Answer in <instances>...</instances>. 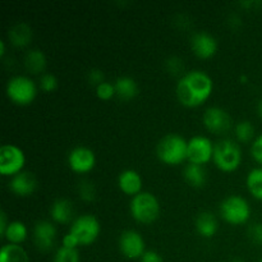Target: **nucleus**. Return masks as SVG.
<instances>
[{"label":"nucleus","instance_id":"f257e3e1","mask_svg":"<svg viewBox=\"0 0 262 262\" xmlns=\"http://www.w3.org/2000/svg\"><path fill=\"white\" fill-rule=\"evenodd\" d=\"M214 82L204 71L194 69L184 73L177 83V97L187 107L200 106L212 94Z\"/></svg>","mask_w":262,"mask_h":262},{"label":"nucleus","instance_id":"f03ea898","mask_svg":"<svg viewBox=\"0 0 262 262\" xmlns=\"http://www.w3.org/2000/svg\"><path fill=\"white\" fill-rule=\"evenodd\" d=\"M188 141L178 133H168L156 145V155L168 165H178L187 160Z\"/></svg>","mask_w":262,"mask_h":262},{"label":"nucleus","instance_id":"7ed1b4c3","mask_svg":"<svg viewBox=\"0 0 262 262\" xmlns=\"http://www.w3.org/2000/svg\"><path fill=\"white\" fill-rule=\"evenodd\" d=\"M129 211L133 219L142 224H151L160 215V202L151 192L142 191L132 197Z\"/></svg>","mask_w":262,"mask_h":262},{"label":"nucleus","instance_id":"20e7f679","mask_svg":"<svg viewBox=\"0 0 262 262\" xmlns=\"http://www.w3.org/2000/svg\"><path fill=\"white\" fill-rule=\"evenodd\" d=\"M212 160L220 170L230 173L239 168L242 163V150L234 140L223 138L215 143Z\"/></svg>","mask_w":262,"mask_h":262},{"label":"nucleus","instance_id":"39448f33","mask_svg":"<svg viewBox=\"0 0 262 262\" xmlns=\"http://www.w3.org/2000/svg\"><path fill=\"white\" fill-rule=\"evenodd\" d=\"M220 215L232 225H242L250 220L251 206L245 197L239 194H230L225 197L219 206Z\"/></svg>","mask_w":262,"mask_h":262},{"label":"nucleus","instance_id":"423d86ee","mask_svg":"<svg viewBox=\"0 0 262 262\" xmlns=\"http://www.w3.org/2000/svg\"><path fill=\"white\" fill-rule=\"evenodd\" d=\"M5 92L10 101L18 105H28L35 100L37 95V86L35 81L28 76L17 74L8 79Z\"/></svg>","mask_w":262,"mask_h":262},{"label":"nucleus","instance_id":"0eeeda50","mask_svg":"<svg viewBox=\"0 0 262 262\" xmlns=\"http://www.w3.org/2000/svg\"><path fill=\"white\" fill-rule=\"evenodd\" d=\"M101 232L99 219L92 214H83L72 222L69 233L78 239L79 246H89L97 239Z\"/></svg>","mask_w":262,"mask_h":262},{"label":"nucleus","instance_id":"6e6552de","mask_svg":"<svg viewBox=\"0 0 262 262\" xmlns=\"http://www.w3.org/2000/svg\"><path fill=\"white\" fill-rule=\"evenodd\" d=\"M26 155L19 146L14 143H4L0 147V174L13 177L23 170Z\"/></svg>","mask_w":262,"mask_h":262},{"label":"nucleus","instance_id":"1a4fd4ad","mask_svg":"<svg viewBox=\"0 0 262 262\" xmlns=\"http://www.w3.org/2000/svg\"><path fill=\"white\" fill-rule=\"evenodd\" d=\"M215 145L209 137L204 135H196L188 140V146H187V160L189 163L204 164L209 163L212 160L214 156Z\"/></svg>","mask_w":262,"mask_h":262},{"label":"nucleus","instance_id":"9d476101","mask_svg":"<svg viewBox=\"0 0 262 262\" xmlns=\"http://www.w3.org/2000/svg\"><path fill=\"white\" fill-rule=\"evenodd\" d=\"M119 250L124 257L137 260L146 252V243L141 233L135 229H127L119 237Z\"/></svg>","mask_w":262,"mask_h":262},{"label":"nucleus","instance_id":"9b49d317","mask_svg":"<svg viewBox=\"0 0 262 262\" xmlns=\"http://www.w3.org/2000/svg\"><path fill=\"white\" fill-rule=\"evenodd\" d=\"M204 125L212 133L222 135L232 127V118L229 113L220 106H209L202 115Z\"/></svg>","mask_w":262,"mask_h":262},{"label":"nucleus","instance_id":"f8f14e48","mask_svg":"<svg viewBox=\"0 0 262 262\" xmlns=\"http://www.w3.org/2000/svg\"><path fill=\"white\" fill-rule=\"evenodd\" d=\"M96 164V156L91 148L86 146H77L68 154V165L73 171L79 174L89 173Z\"/></svg>","mask_w":262,"mask_h":262},{"label":"nucleus","instance_id":"ddd939ff","mask_svg":"<svg viewBox=\"0 0 262 262\" xmlns=\"http://www.w3.org/2000/svg\"><path fill=\"white\" fill-rule=\"evenodd\" d=\"M56 239V228L49 220H40L33 227V241L38 251L49 252L53 250Z\"/></svg>","mask_w":262,"mask_h":262},{"label":"nucleus","instance_id":"4468645a","mask_svg":"<svg viewBox=\"0 0 262 262\" xmlns=\"http://www.w3.org/2000/svg\"><path fill=\"white\" fill-rule=\"evenodd\" d=\"M191 49L199 58L209 59L217 51V40L207 31H199L191 37Z\"/></svg>","mask_w":262,"mask_h":262},{"label":"nucleus","instance_id":"2eb2a0df","mask_svg":"<svg viewBox=\"0 0 262 262\" xmlns=\"http://www.w3.org/2000/svg\"><path fill=\"white\" fill-rule=\"evenodd\" d=\"M9 188L17 196H31L37 188V179L32 171L22 170L10 178Z\"/></svg>","mask_w":262,"mask_h":262},{"label":"nucleus","instance_id":"dca6fc26","mask_svg":"<svg viewBox=\"0 0 262 262\" xmlns=\"http://www.w3.org/2000/svg\"><path fill=\"white\" fill-rule=\"evenodd\" d=\"M142 177L135 169H125L118 177V186L123 193L128 196H136L142 192Z\"/></svg>","mask_w":262,"mask_h":262},{"label":"nucleus","instance_id":"f3484780","mask_svg":"<svg viewBox=\"0 0 262 262\" xmlns=\"http://www.w3.org/2000/svg\"><path fill=\"white\" fill-rule=\"evenodd\" d=\"M194 227H196L197 233L202 238L210 239L216 234L217 229H219V223H217L216 216L211 211H201L196 216Z\"/></svg>","mask_w":262,"mask_h":262},{"label":"nucleus","instance_id":"a211bd4d","mask_svg":"<svg viewBox=\"0 0 262 262\" xmlns=\"http://www.w3.org/2000/svg\"><path fill=\"white\" fill-rule=\"evenodd\" d=\"M73 204L68 199H56L50 206V216L55 223L67 224L73 222Z\"/></svg>","mask_w":262,"mask_h":262},{"label":"nucleus","instance_id":"6ab92c4d","mask_svg":"<svg viewBox=\"0 0 262 262\" xmlns=\"http://www.w3.org/2000/svg\"><path fill=\"white\" fill-rule=\"evenodd\" d=\"M115 96L123 101H129L135 99L138 94V84L135 78L129 76H120L115 79Z\"/></svg>","mask_w":262,"mask_h":262},{"label":"nucleus","instance_id":"aec40b11","mask_svg":"<svg viewBox=\"0 0 262 262\" xmlns=\"http://www.w3.org/2000/svg\"><path fill=\"white\" fill-rule=\"evenodd\" d=\"M8 37L13 45L23 48V46H27L32 40V28L26 22H18L9 28Z\"/></svg>","mask_w":262,"mask_h":262},{"label":"nucleus","instance_id":"412c9836","mask_svg":"<svg viewBox=\"0 0 262 262\" xmlns=\"http://www.w3.org/2000/svg\"><path fill=\"white\" fill-rule=\"evenodd\" d=\"M183 177L189 186L194 188H201L207 182V173L204 165L188 163L183 169Z\"/></svg>","mask_w":262,"mask_h":262},{"label":"nucleus","instance_id":"4be33fe9","mask_svg":"<svg viewBox=\"0 0 262 262\" xmlns=\"http://www.w3.org/2000/svg\"><path fill=\"white\" fill-rule=\"evenodd\" d=\"M0 262H30V256L20 245L7 243L0 250Z\"/></svg>","mask_w":262,"mask_h":262},{"label":"nucleus","instance_id":"5701e85b","mask_svg":"<svg viewBox=\"0 0 262 262\" xmlns=\"http://www.w3.org/2000/svg\"><path fill=\"white\" fill-rule=\"evenodd\" d=\"M25 67L31 73H41L46 68V56L40 49H30L25 55Z\"/></svg>","mask_w":262,"mask_h":262},{"label":"nucleus","instance_id":"b1692460","mask_svg":"<svg viewBox=\"0 0 262 262\" xmlns=\"http://www.w3.org/2000/svg\"><path fill=\"white\" fill-rule=\"evenodd\" d=\"M28 235V229L26 224L19 220H14L10 222L8 225L7 230H5L4 237L8 241V243H13V245H20L26 241Z\"/></svg>","mask_w":262,"mask_h":262},{"label":"nucleus","instance_id":"393cba45","mask_svg":"<svg viewBox=\"0 0 262 262\" xmlns=\"http://www.w3.org/2000/svg\"><path fill=\"white\" fill-rule=\"evenodd\" d=\"M246 186L255 199L262 201V166L251 169L246 178Z\"/></svg>","mask_w":262,"mask_h":262},{"label":"nucleus","instance_id":"a878e982","mask_svg":"<svg viewBox=\"0 0 262 262\" xmlns=\"http://www.w3.org/2000/svg\"><path fill=\"white\" fill-rule=\"evenodd\" d=\"M235 137L241 142H250L255 137V125L250 120H241L235 124Z\"/></svg>","mask_w":262,"mask_h":262},{"label":"nucleus","instance_id":"bb28decb","mask_svg":"<svg viewBox=\"0 0 262 262\" xmlns=\"http://www.w3.org/2000/svg\"><path fill=\"white\" fill-rule=\"evenodd\" d=\"M53 262H79V252L77 248H67L61 246L55 252Z\"/></svg>","mask_w":262,"mask_h":262},{"label":"nucleus","instance_id":"cd10ccee","mask_svg":"<svg viewBox=\"0 0 262 262\" xmlns=\"http://www.w3.org/2000/svg\"><path fill=\"white\" fill-rule=\"evenodd\" d=\"M78 194L83 201L91 202L96 199V187L91 181L83 179L78 183Z\"/></svg>","mask_w":262,"mask_h":262},{"label":"nucleus","instance_id":"c85d7f7f","mask_svg":"<svg viewBox=\"0 0 262 262\" xmlns=\"http://www.w3.org/2000/svg\"><path fill=\"white\" fill-rule=\"evenodd\" d=\"M96 95L101 100H110L115 96V87L112 82L104 81L96 86Z\"/></svg>","mask_w":262,"mask_h":262},{"label":"nucleus","instance_id":"c756f323","mask_svg":"<svg viewBox=\"0 0 262 262\" xmlns=\"http://www.w3.org/2000/svg\"><path fill=\"white\" fill-rule=\"evenodd\" d=\"M58 87V78L53 73H42L40 77V89L43 92H53Z\"/></svg>","mask_w":262,"mask_h":262},{"label":"nucleus","instance_id":"7c9ffc66","mask_svg":"<svg viewBox=\"0 0 262 262\" xmlns=\"http://www.w3.org/2000/svg\"><path fill=\"white\" fill-rule=\"evenodd\" d=\"M165 68L169 73L177 76V74H181L182 72H183L184 63L179 56H176V55L169 56V58L165 60Z\"/></svg>","mask_w":262,"mask_h":262},{"label":"nucleus","instance_id":"2f4dec72","mask_svg":"<svg viewBox=\"0 0 262 262\" xmlns=\"http://www.w3.org/2000/svg\"><path fill=\"white\" fill-rule=\"evenodd\" d=\"M247 233L248 238H250L255 245L262 246V223H253V224H251Z\"/></svg>","mask_w":262,"mask_h":262},{"label":"nucleus","instance_id":"473e14b6","mask_svg":"<svg viewBox=\"0 0 262 262\" xmlns=\"http://www.w3.org/2000/svg\"><path fill=\"white\" fill-rule=\"evenodd\" d=\"M251 154H252V158L262 165V133L253 140L252 146H251Z\"/></svg>","mask_w":262,"mask_h":262},{"label":"nucleus","instance_id":"72a5a7b5","mask_svg":"<svg viewBox=\"0 0 262 262\" xmlns=\"http://www.w3.org/2000/svg\"><path fill=\"white\" fill-rule=\"evenodd\" d=\"M87 79H89L90 83L92 84H100L101 82L105 81V74L101 69L99 68H92L90 69L89 73H87Z\"/></svg>","mask_w":262,"mask_h":262},{"label":"nucleus","instance_id":"f704fd0d","mask_svg":"<svg viewBox=\"0 0 262 262\" xmlns=\"http://www.w3.org/2000/svg\"><path fill=\"white\" fill-rule=\"evenodd\" d=\"M140 260H141V262H164L160 253L156 252V251H154V250L146 251Z\"/></svg>","mask_w":262,"mask_h":262},{"label":"nucleus","instance_id":"c9c22d12","mask_svg":"<svg viewBox=\"0 0 262 262\" xmlns=\"http://www.w3.org/2000/svg\"><path fill=\"white\" fill-rule=\"evenodd\" d=\"M61 245H63V247L67 248H77L79 246V242L72 233L68 232L61 239Z\"/></svg>","mask_w":262,"mask_h":262},{"label":"nucleus","instance_id":"e433bc0d","mask_svg":"<svg viewBox=\"0 0 262 262\" xmlns=\"http://www.w3.org/2000/svg\"><path fill=\"white\" fill-rule=\"evenodd\" d=\"M9 223L10 222H8L7 212H5L4 210H2V211H0V235H2V237H4L5 230H7Z\"/></svg>","mask_w":262,"mask_h":262},{"label":"nucleus","instance_id":"4c0bfd02","mask_svg":"<svg viewBox=\"0 0 262 262\" xmlns=\"http://www.w3.org/2000/svg\"><path fill=\"white\" fill-rule=\"evenodd\" d=\"M228 23H229V25L232 26V27H235V28H237L238 26H239L241 23H242V22H241V18L238 17V15H234V14H233V15H230L229 19H228Z\"/></svg>","mask_w":262,"mask_h":262},{"label":"nucleus","instance_id":"58836bf2","mask_svg":"<svg viewBox=\"0 0 262 262\" xmlns=\"http://www.w3.org/2000/svg\"><path fill=\"white\" fill-rule=\"evenodd\" d=\"M5 54V40H0V56Z\"/></svg>","mask_w":262,"mask_h":262},{"label":"nucleus","instance_id":"ea45409f","mask_svg":"<svg viewBox=\"0 0 262 262\" xmlns=\"http://www.w3.org/2000/svg\"><path fill=\"white\" fill-rule=\"evenodd\" d=\"M257 110H258V115H260V117H261V119H262V99L260 100V101H258V105H257Z\"/></svg>","mask_w":262,"mask_h":262},{"label":"nucleus","instance_id":"a19ab883","mask_svg":"<svg viewBox=\"0 0 262 262\" xmlns=\"http://www.w3.org/2000/svg\"><path fill=\"white\" fill-rule=\"evenodd\" d=\"M230 262H243V261L239 260V258H234V260H232Z\"/></svg>","mask_w":262,"mask_h":262},{"label":"nucleus","instance_id":"79ce46f5","mask_svg":"<svg viewBox=\"0 0 262 262\" xmlns=\"http://www.w3.org/2000/svg\"><path fill=\"white\" fill-rule=\"evenodd\" d=\"M260 262H262V258H261V260H260Z\"/></svg>","mask_w":262,"mask_h":262}]
</instances>
